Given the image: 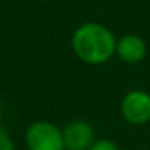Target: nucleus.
<instances>
[{
  "label": "nucleus",
  "mask_w": 150,
  "mask_h": 150,
  "mask_svg": "<svg viewBox=\"0 0 150 150\" xmlns=\"http://www.w3.org/2000/svg\"><path fill=\"white\" fill-rule=\"evenodd\" d=\"M73 49L82 62L102 65L116 52V40L105 26L87 23L78 28L73 36Z\"/></svg>",
  "instance_id": "1"
},
{
  "label": "nucleus",
  "mask_w": 150,
  "mask_h": 150,
  "mask_svg": "<svg viewBox=\"0 0 150 150\" xmlns=\"http://www.w3.org/2000/svg\"><path fill=\"white\" fill-rule=\"evenodd\" d=\"M26 142L29 150H65L63 131L47 121L31 124L26 132Z\"/></svg>",
  "instance_id": "2"
},
{
  "label": "nucleus",
  "mask_w": 150,
  "mask_h": 150,
  "mask_svg": "<svg viewBox=\"0 0 150 150\" xmlns=\"http://www.w3.org/2000/svg\"><path fill=\"white\" fill-rule=\"evenodd\" d=\"M121 115L131 124H145L150 121V94L145 91H131L121 100Z\"/></svg>",
  "instance_id": "3"
},
{
  "label": "nucleus",
  "mask_w": 150,
  "mask_h": 150,
  "mask_svg": "<svg viewBox=\"0 0 150 150\" xmlns=\"http://www.w3.org/2000/svg\"><path fill=\"white\" fill-rule=\"evenodd\" d=\"M66 150H89L94 145V127L89 123L76 120L63 129Z\"/></svg>",
  "instance_id": "4"
},
{
  "label": "nucleus",
  "mask_w": 150,
  "mask_h": 150,
  "mask_svg": "<svg viewBox=\"0 0 150 150\" xmlns=\"http://www.w3.org/2000/svg\"><path fill=\"white\" fill-rule=\"evenodd\" d=\"M116 53L126 63H137L145 57L147 47L139 36L126 34L116 42Z\"/></svg>",
  "instance_id": "5"
},
{
  "label": "nucleus",
  "mask_w": 150,
  "mask_h": 150,
  "mask_svg": "<svg viewBox=\"0 0 150 150\" xmlns=\"http://www.w3.org/2000/svg\"><path fill=\"white\" fill-rule=\"evenodd\" d=\"M89 150H120V149L110 140H97Z\"/></svg>",
  "instance_id": "6"
},
{
  "label": "nucleus",
  "mask_w": 150,
  "mask_h": 150,
  "mask_svg": "<svg viewBox=\"0 0 150 150\" xmlns=\"http://www.w3.org/2000/svg\"><path fill=\"white\" fill-rule=\"evenodd\" d=\"M0 150H15L11 139L7 136V132L2 131V129H0Z\"/></svg>",
  "instance_id": "7"
}]
</instances>
